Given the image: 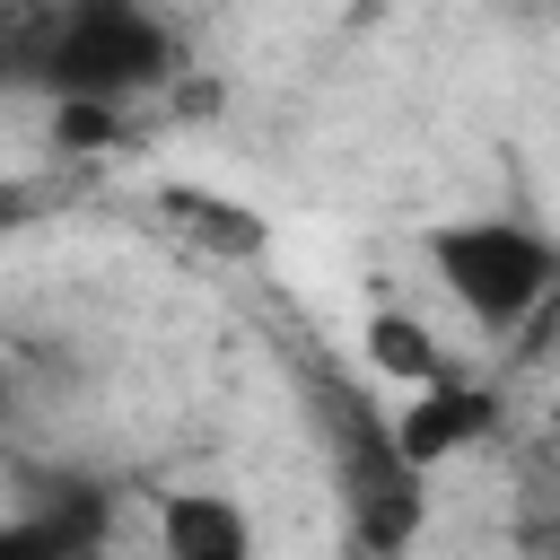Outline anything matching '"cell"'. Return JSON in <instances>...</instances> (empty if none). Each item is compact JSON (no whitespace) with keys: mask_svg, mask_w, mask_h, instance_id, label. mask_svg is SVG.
Listing matches in <instances>:
<instances>
[{"mask_svg":"<svg viewBox=\"0 0 560 560\" xmlns=\"http://www.w3.org/2000/svg\"><path fill=\"white\" fill-rule=\"evenodd\" d=\"M175 26L140 0H44L35 35V88L52 105H131L175 79Z\"/></svg>","mask_w":560,"mask_h":560,"instance_id":"obj_2","label":"cell"},{"mask_svg":"<svg viewBox=\"0 0 560 560\" xmlns=\"http://www.w3.org/2000/svg\"><path fill=\"white\" fill-rule=\"evenodd\" d=\"M35 210H44V192H35V184H0V228H26Z\"/></svg>","mask_w":560,"mask_h":560,"instance_id":"obj_11","label":"cell"},{"mask_svg":"<svg viewBox=\"0 0 560 560\" xmlns=\"http://www.w3.org/2000/svg\"><path fill=\"white\" fill-rule=\"evenodd\" d=\"M52 140L79 149V158H96V149L122 140V114H114V105H52Z\"/></svg>","mask_w":560,"mask_h":560,"instance_id":"obj_10","label":"cell"},{"mask_svg":"<svg viewBox=\"0 0 560 560\" xmlns=\"http://www.w3.org/2000/svg\"><path fill=\"white\" fill-rule=\"evenodd\" d=\"M9 9H18V0H0V18H9Z\"/></svg>","mask_w":560,"mask_h":560,"instance_id":"obj_12","label":"cell"},{"mask_svg":"<svg viewBox=\"0 0 560 560\" xmlns=\"http://www.w3.org/2000/svg\"><path fill=\"white\" fill-rule=\"evenodd\" d=\"M0 560H96L70 525H52L44 508H18V516H0Z\"/></svg>","mask_w":560,"mask_h":560,"instance_id":"obj_8","label":"cell"},{"mask_svg":"<svg viewBox=\"0 0 560 560\" xmlns=\"http://www.w3.org/2000/svg\"><path fill=\"white\" fill-rule=\"evenodd\" d=\"M438 289L481 324V332H516L542 315V298L560 289V245L508 210H481V219H438L420 236Z\"/></svg>","mask_w":560,"mask_h":560,"instance_id":"obj_3","label":"cell"},{"mask_svg":"<svg viewBox=\"0 0 560 560\" xmlns=\"http://www.w3.org/2000/svg\"><path fill=\"white\" fill-rule=\"evenodd\" d=\"M35 35H44V9L18 0V9L0 18V96H9V88H35Z\"/></svg>","mask_w":560,"mask_h":560,"instance_id":"obj_9","label":"cell"},{"mask_svg":"<svg viewBox=\"0 0 560 560\" xmlns=\"http://www.w3.org/2000/svg\"><path fill=\"white\" fill-rule=\"evenodd\" d=\"M490 420H499V402H490L481 385H455V376H446V385H420V394H411V411L394 420V446H402L411 472H429V464L464 455Z\"/></svg>","mask_w":560,"mask_h":560,"instance_id":"obj_4","label":"cell"},{"mask_svg":"<svg viewBox=\"0 0 560 560\" xmlns=\"http://www.w3.org/2000/svg\"><path fill=\"white\" fill-rule=\"evenodd\" d=\"M368 359H376L385 376H402L411 394H420V385H446V350H438V332L411 324V315H394V306L368 315Z\"/></svg>","mask_w":560,"mask_h":560,"instance_id":"obj_7","label":"cell"},{"mask_svg":"<svg viewBox=\"0 0 560 560\" xmlns=\"http://www.w3.org/2000/svg\"><path fill=\"white\" fill-rule=\"evenodd\" d=\"M306 411L324 429V455H332V490H341V525L368 560H402L429 525V472L402 464L394 446V420L341 376V368H315L306 359Z\"/></svg>","mask_w":560,"mask_h":560,"instance_id":"obj_1","label":"cell"},{"mask_svg":"<svg viewBox=\"0 0 560 560\" xmlns=\"http://www.w3.org/2000/svg\"><path fill=\"white\" fill-rule=\"evenodd\" d=\"M158 201H166V219L184 228V245H201V254H219V262H254V254H262V219H254L245 201L201 192V184H166Z\"/></svg>","mask_w":560,"mask_h":560,"instance_id":"obj_6","label":"cell"},{"mask_svg":"<svg viewBox=\"0 0 560 560\" xmlns=\"http://www.w3.org/2000/svg\"><path fill=\"white\" fill-rule=\"evenodd\" d=\"M158 551L166 560H254V516L228 490H166L158 499Z\"/></svg>","mask_w":560,"mask_h":560,"instance_id":"obj_5","label":"cell"}]
</instances>
